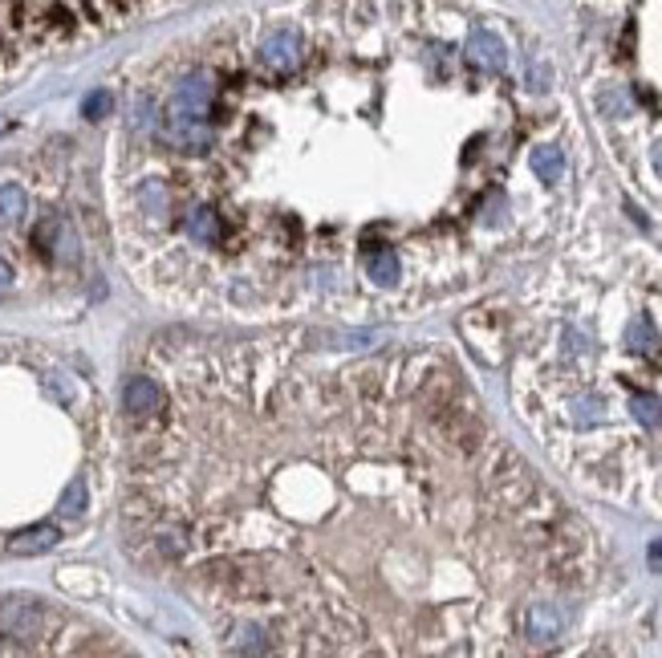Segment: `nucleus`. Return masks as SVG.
Returning a JSON list of instances; mask_svg holds the SVG:
<instances>
[{
    "instance_id": "f257e3e1",
    "label": "nucleus",
    "mask_w": 662,
    "mask_h": 658,
    "mask_svg": "<svg viewBox=\"0 0 662 658\" xmlns=\"http://www.w3.org/2000/svg\"><path fill=\"white\" fill-rule=\"evenodd\" d=\"M41 626H45V613H41L37 602H29V597H5L0 602V634L5 638L33 643V638H41Z\"/></svg>"
},
{
    "instance_id": "f03ea898",
    "label": "nucleus",
    "mask_w": 662,
    "mask_h": 658,
    "mask_svg": "<svg viewBox=\"0 0 662 658\" xmlns=\"http://www.w3.org/2000/svg\"><path fill=\"white\" fill-rule=\"evenodd\" d=\"M163 135L176 146L191 155H204L212 146V126H207V115H187V110H171L163 115Z\"/></svg>"
},
{
    "instance_id": "7ed1b4c3",
    "label": "nucleus",
    "mask_w": 662,
    "mask_h": 658,
    "mask_svg": "<svg viewBox=\"0 0 662 658\" xmlns=\"http://www.w3.org/2000/svg\"><path fill=\"white\" fill-rule=\"evenodd\" d=\"M212 98H216V77L212 74H187L179 82L176 98H171V110H187V115H207L212 110Z\"/></svg>"
},
{
    "instance_id": "20e7f679",
    "label": "nucleus",
    "mask_w": 662,
    "mask_h": 658,
    "mask_svg": "<svg viewBox=\"0 0 662 658\" xmlns=\"http://www.w3.org/2000/svg\"><path fill=\"white\" fill-rule=\"evenodd\" d=\"M301 37L293 29H281V33H273V37L260 45V62H265L268 69H281V74H289V69H297L301 65Z\"/></svg>"
},
{
    "instance_id": "39448f33",
    "label": "nucleus",
    "mask_w": 662,
    "mask_h": 658,
    "mask_svg": "<svg viewBox=\"0 0 662 658\" xmlns=\"http://www.w3.org/2000/svg\"><path fill=\"white\" fill-rule=\"evenodd\" d=\"M467 57H472L480 69H492V74H500V69L508 65V49H504V41L496 37V33H487V29H476L472 37H467Z\"/></svg>"
},
{
    "instance_id": "423d86ee",
    "label": "nucleus",
    "mask_w": 662,
    "mask_h": 658,
    "mask_svg": "<svg viewBox=\"0 0 662 658\" xmlns=\"http://www.w3.org/2000/svg\"><path fill=\"white\" fill-rule=\"evenodd\" d=\"M122 406H126L130 414H155L163 406V391L155 378H143L135 374L126 386H122Z\"/></svg>"
},
{
    "instance_id": "0eeeda50",
    "label": "nucleus",
    "mask_w": 662,
    "mask_h": 658,
    "mask_svg": "<svg viewBox=\"0 0 662 658\" xmlns=\"http://www.w3.org/2000/svg\"><path fill=\"white\" fill-rule=\"evenodd\" d=\"M57 541H61V533L54 524H29V528H21V533H13L8 553H16V557H37V553L54 549Z\"/></svg>"
},
{
    "instance_id": "6e6552de",
    "label": "nucleus",
    "mask_w": 662,
    "mask_h": 658,
    "mask_svg": "<svg viewBox=\"0 0 662 658\" xmlns=\"http://www.w3.org/2000/svg\"><path fill=\"white\" fill-rule=\"evenodd\" d=\"M37 244L45 248L49 256H57V261H74L77 256V236L65 220H49L45 228H37Z\"/></svg>"
},
{
    "instance_id": "1a4fd4ad",
    "label": "nucleus",
    "mask_w": 662,
    "mask_h": 658,
    "mask_svg": "<svg viewBox=\"0 0 662 658\" xmlns=\"http://www.w3.org/2000/svg\"><path fill=\"white\" fill-rule=\"evenodd\" d=\"M525 630H528V638H533V643H553V638H561L565 618H561V610H557V605H528Z\"/></svg>"
},
{
    "instance_id": "9d476101",
    "label": "nucleus",
    "mask_w": 662,
    "mask_h": 658,
    "mask_svg": "<svg viewBox=\"0 0 662 658\" xmlns=\"http://www.w3.org/2000/svg\"><path fill=\"white\" fill-rule=\"evenodd\" d=\"M183 228H187V236L199 240V244H216L224 224H220V215H216V207H196V212L183 220Z\"/></svg>"
},
{
    "instance_id": "9b49d317",
    "label": "nucleus",
    "mask_w": 662,
    "mask_h": 658,
    "mask_svg": "<svg viewBox=\"0 0 662 658\" xmlns=\"http://www.w3.org/2000/svg\"><path fill=\"white\" fill-rule=\"evenodd\" d=\"M29 212V195L21 184H0V228H16Z\"/></svg>"
},
{
    "instance_id": "f8f14e48",
    "label": "nucleus",
    "mask_w": 662,
    "mask_h": 658,
    "mask_svg": "<svg viewBox=\"0 0 662 658\" xmlns=\"http://www.w3.org/2000/svg\"><path fill=\"white\" fill-rule=\"evenodd\" d=\"M366 273H370L374 284L390 289V284H398V276H403V264H398V256L390 253V248H378V253L370 256V264H366Z\"/></svg>"
},
{
    "instance_id": "ddd939ff",
    "label": "nucleus",
    "mask_w": 662,
    "mask_h": 658,
    "mask_svg": "<svg viewBox=\"0 0 662 658\" xmlns=\"http://www.w3.org/2000/svg\"><path fill=\"white\" fill-rule=\"evenodd\" d=\"M626 345H630V350H638V354H647V350H655V345H658V329H655V322H650L647 314H634L630 317V325H626Z\"/></svg>"
},
{
    "instance_id": "4468645a",
    "label": "nucleus",
    "mask_w": 662,
    "mask_h": 658,
    "mask_svg": "<svg viewBox=\"0 0 662 658\" xmlns=\"http://www.w3.org/2000/svg\"><path fill=\"white\" fill-rule=\"evenodd\" d=\"M533 171L545 179V184H557L565 175V155L561 146H537L533 151Z\"/></svg>"
},
{
    "instance_id": "2eb2a0df",
    "label": "nucleus",
    "mask_w": 662,
    "mask_h": 658,
    "mask_svg": "<svg viewBox=\"0 0 662 658\" xmlns=\"http://www.w3.org/2000/svg\"><path fill=\"white\" fill-rule=\"evenodd\" d=\"M630 414L642 423L647 431H658L662 427V398L658 394H634L630 398Z\"/></svg>"
},
{
    "instance_id": "dca6fc26",
    "label": "nucleus",
    "mask_w": 662,
    "mask_h": 658,
    "mask_svg": "<svg viewBox=\"0 0 662 658\" xmlns=\"http://www.w3.org/2000/svg\"><path fill=\"white\" fill-rule=\"evenodd\" d=\"M138 204H143L146 212L155 215V220H163V215H167V204H171V199H167V187H163L159 179H146V184L138 187Z\"/></svg>"
},
{
    "instance_id": "f3484780",
    "label": "nucleus",
    "mask_w": 662,
    "mask_h": 658,
    "mask_svg": "<svg viewBox=\"0 0 662 658\" xmlns=\"http://www.w3.org/2000/svg\"><path fill=\"white\" fill-rule=\"evenodd\" d=\"M85 500H90V492H85V480H74L65 492H61V504H57V513L65 516V521H77V516L85 513Z\"/></svg>"
},
{
    "instance_id": "a211bd4d",
    "label": "nucleus",
    "mask_w": 662,
    "mask_h": 658,
    "mask_svg": "<svg viewBox=\"0 0 662 658\" xmlns=\"http://www.w3.org/2000/svg\"><path fill=\"white\" fill-rule=\"evenodd\" d=\"M597 419H602V398L586 394L573 403V427H594Z\"/></svg>"
},
{
    "instance_id": "6ab92c4d",
    "label": "nucleus",
    "mask_w": 662,
    "mask_h": 658,
    "mask_svg": "<svg viewBox=\"0 0 662 658\" xmlns=\"http://www.w3.org/2000/svg\"><path fill=\"white\" fill-rule=\"evenodd\" d=\"M110 106H115V98H110L106 90H94L90 98L82 102V115L90 118V123H98V118H106V115H110Z\"/></svg>"
},
{
    "instance_id": "aec40b11",
    "label": "nucleus",
    "mask_w": 662,
    "mask_h": 658,
    "mask_svg": "<svg viewBox=\"0 0 662 658\" xmlns=\"http://www.w3.org/2000/svg\"><path fill=\"white\" fill-rule=\"evenodd\" d=\"M236 638H240V651H252V654H260V651H268V643H265V630L260 626H240L236 630Z\"/></svg>"
},
{
    "instance_id": "412c9836",
    "label": "nucleus",
    "mask_w": 662,
    "mask_h": 658,
    "mask_svg": "<svg viewBox=\"0 0 662 658\" xmlns=\"http://www.w3.org/2000/svg\"><path fill=\"white\" fill-rule=\"evenodd\" d=\"M13 281H16V276H13V264L0 261V297H5V293L13 289Z\"/></svg>"
},
{
    "instance_id": "4be33fe9",
    "label": "nucleus",
    "mask_w": 662,
    "mask_h": 658,
    "mask_svg": "<svg viewBox=\"0 0 662 658\" xmlns=\"http://www.w3.org/2000/svg\"><path fill=\"white\" fill-rule=\"evenodd\" d=\"M528 82H533V90H548V69L533 62V77H528Z\"/></svg>"
},
{
    "instance_id": "5701e85b",
    "label": "nucleus",
    "mask_w": 662,
    "mask_h": 658,
    "mask_svg": "<svg viewBox=\"0 0 662 658\" xmlns=\"http://www.w3.org/2000/svg\"><path fill=\"white\" fill-rule=\"evenodd\" d=\"M606 106H609V110H617V115H626V110H630V102H626L622 94H609V98H606Z\"/></svg>"
},
{
    "instance_id": "b1692460",
    "label": "nucleus",
    "mask_w": 662,
    "mask_h": 658,
    "mask_svg": "<svg viewBox=\"0 0 662 658\" xmlns=\"http://www.w3.org/2000/svg\"><path fill=\"white\" fill-rule=\"evenodd\" d=\"M647 557H650V565H655V569L662 565V541H655V544H650V553H647Z\"/></svg>"
},
{
    "instance_id": "393cba45",
    "label": "nucleus",
    "mask_w": 662,
    "mask_h": 658,
    "mask_svg": "<svg viewBox=\"0 0 662 658\" xmlns=\"http://www.w3.org/2000/svg\"><path fill=\"white\" fill-rule=\"evenodd\" d=\"M650 163H655V171H658V179H662V143H655V151H650Z\"/></svg>"
}]
</instances>
